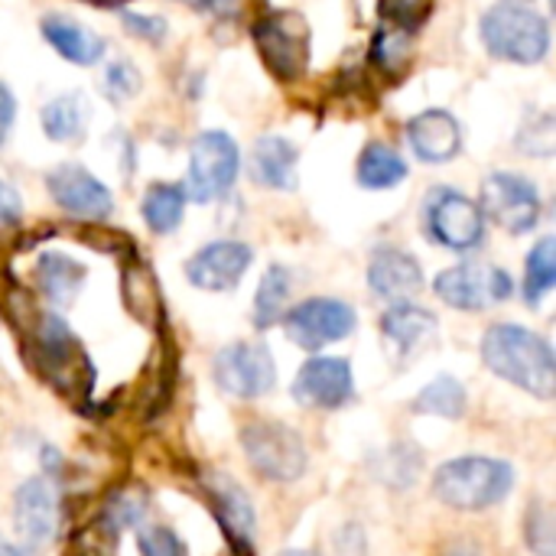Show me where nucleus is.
<instances>
[{"label":"nucleus","instance_id":"obj_18","mask_svg":"<svg viewBox=\"0 0 556 556\" xmlns=\"http://www.w3.org/2000/svg\"><path fill=\"white\" fill-rule=\"evenodd\" d=\"M296 163H300V150L280 134H264L251 147V176L267 189H280V192L296 189Z\"/></svg>","mask_w":556,"mask_h":556},{"label":"nucleus","instance_id":"obj_7","mask_svg":"<svg viewBox=\"0 0 556 556\" xmlns=\"http://www.w3.org/2000/svg\"><path fill=\"white\" fill-rule=\"evenodd\" d=\"M241 446L254 472L274 482H293L306 469L303 440L283 424H251L241 430Z\"/></svg>","mask_w":556,"mask_h":556},{"label":"nucleus","instance_id":"obj_10","mask_svg":"<svg viewBox=\"0 0 556 556\" xmlns=\"http://www.w3.org/2000/svg\"><path fill=\"white\" fill-rule=\"evenodd\" d=\"M355 332V309L342 300H303L287 313V336L306 349L316 352L329 342H339Z\"/></svg>","mask_w":556,"mask_h":556},{"label":"nucleus","instance_id":"obj_3","mask_svg":"<svg viewBox=\"0 0 556 556\" xmlns=\"http://www.w3.org/2000/svg\"><path fill=\"white\" fill-rule=\"evenodd\" d=\"M485 49L515 65H538L551 52V23L544 13L525 3H495L485 10L482 23Z\"/></svg>","mask_w":556,"mask_h":556},{"label":"nucleus","instance_id":"obj_23","mask_svg":"<svg viewBox=\"0 0 556 556\" xmlns=\"http://www.w3.org/2000/svg\"><path fill=\"white\" fill-rule=\"evenodd\" d=\"M143 222L156 235H169L182 225L186 215V192L176 182H153L143 192Z\"/></svg>","mask_w":556,"mask_h":556},{"label":"nucleus","instance_id":"obj_17","mask_svg":"<svg viewBox=\"0 0 556 556\" xmlns=\"http://www.w3.org/2000/svg\"><path fill=\"white\" fill-rule=\"evenodd\" d=\"M368 287L388 303H407L424 287V270L401 248H378L368 261Z\"/></svg>","mask_w":556,"mask_h":556},{"label":"nucleus","instance_id":"obj_39","mask_svg":"<svg viewBox=\"0 0 556 556\" xmlns=\"http://www.w3.org/2000/svg\"><path fill=\"white\" fill-rule=\"evenodd\" d=\"M502 3H525V7H531V0H502Z\"/></svg>","mask_w":556,"mask_h":556},{"label":"nucleus","instance_id":"obj_22","mask_svg":"<svg viewBox=\"0 0 556 556\" xmlns=\"http://www.w3.org/2000/svg\"><path fill=\"white\" fill-rule=\"evenodd\" d=\"M407 173H410L407 160L388 143H368L365 153L358 156V169H355L358 186H365V189H394L407 179Z\"/></svg>","mask_w":556,"mask_h":556},{"label":"nucleus","instance_id":"obj_28","mask_svg":"<svg viewBox=\"0 0 556 556\" xmlns=\"http://www.w3.org/2000/svg\"><path fill=\"white\" fill-rule=\"evenodd\" d=\"M414 410H420V414H440V417H450V420L453 417H463V410H466V391H463V384L456 378L443 375V378H437L433 384H427L417 394Z\"/></svg>","mask_w":556,"mask_h":556},{"label":"nucleus","instance_id":"obj_6","mask_svg":"<svg viewBox=\"0 0 556 556\" xmlns=\"http://www.w3.org/2000/svg\"><path fill=\"white\" fill-rule=\"evenodd\" d=\"M482 215H489L495 225H502L511 235H525L541 222V192L538 186L521 173H492L482 182L479 202Z\"/></svg>","mask_w":556,"mask_h":556},{"label":"nucleus","instance_id":"obj_16","mask_svg":"<svg viewBox=\"0 0 556 556\" xmlns=\"http://www.w3.org/2000/svg\"><path fill=\"white\" fill-rule=\"evenodd\" d=\"M407 143L417 153V160H424V163H450L463 150V127L450 111L430 108V111H420L417 117H410Z\"/></svg>","mask_w":556,"mask_h":556},{"label":"nucleus","instance_id":"obj_32","mask_svg":"<svg viewBox=\"0 0 556 556\" xmlns=\"http://www.w3.org/2000/svg\"><path fill=\"white\" fill-rule=\"evenodd\" d=\"M137 544H140V554L143 556H186L179 538L166 528H147L137 534Z\"/></svg>","mask_w":556,"mask_h":556},{"label":"nucleus","instance_id":"obj_4","mask_svg":"<svg viewBox=\"0 0 556 556\" xmlns=\"http://www.w3.org/2000/svg\"><path fill=\"white\" fill-rule=\"evenodd\" d=\"M241 173V150L231 134L225 130H202L189 147V169H186V199L192 202H215L231 192Z\"/></svg>","mask_w":556,"mask_h":556},{"label":"nucleus","instance_id":"obj_9","mask_svg":"<svg viewBox=\"0 0 556 556\" xmlns=\"http://www.w3.org/2000/svg\"><path fill=\"white\" fill-rule=\"evenodd\" d=\"M254 39H257V49H261L267 68L277 78L290 81V78L303 75L306 59H309V29H306L303 16H296L290 10H277L254 26Z\"/></svg>","mask_w":556,"mask_h":556},{"label":"nucleus","instance_id":"obj_1","mask_svg":"<svg viewBox=\"0 0 556 556\" xmlns=\"http://www.w3.org/2000/svg\"><path fill=\"white\" fill-rule=\"evenodd\" d=\"M482 358H485V365L498 378L518 384L521 391H528V394H534L541 401H551L554 397V349L538 332L521 329L515 323H498L482 339Z\"/></svg>","mask_w":556,"mask_h":556},{"label":"nucleus","instance_id":"obj_35","mask_svg":"<svg viewBox=\"0 0 556 556\" xmlns=\"http://www.w3.org/2000/svg\"><path fill=\"white\" fill-rule=\"evenodd\" d=\"M124 26L143 39H160L166 33V23L160 16H140V13H124Z\"/></svg>","mask_w":556,"mask_h":556},{"label":"nucleus","instance_id":"obj_40","mask_svg":"<svg viewBox=\"0 0 556 556\" xmlns=\"http://www.w3.org/2000/svg\"><path fill=\"white\" fill-rule=\"evenodd\" d=\"M280 556H313V554H303V551H290V554H280Z\"/></svg>","mask_w":556,"mask_h":556},{"label":"nucleus","instance_id":"obj_34","mask_svg":"<svg viewBox=\"0 0 556 556\" xmlns=\"http://www.w3.org/2000/svg\"><path fill=\"white\" fill-rule=\"evenodd\" d=\"M20 215H23V199H20V192H16L10 182L0 179V231H3V228H13V225L20 222Z\"/></svg>","mask_w":556,"mask_h":556},{"label":"nucleus","instance_id":"obj_2","mask_svg":"<svg viewBox=\"0 0 556 556\" xmlns=\"http://www.w3.org/2000/svg\"><path fill=\"white\" fill-rule=\"evenodd\" d=\"M515 489V469L489 456L443 463L433 476V495L456 511H482L505 502Z\"/></svg>","mask_w":556,"mask_h":556},{"label":"nucleus","instance_id":"obj_8","mask_svg":"<svg viewBox=\"0 0 556 556\" xmlns=\"http://www.w3.org/2000/svg\"><path fill=\"white\" fill-rule=\"evenodd\" d=\"M437 296L456 309H469V313H479V309H489V306H498L511 296L515 283L511 277L502 270V267H492V264H456V267H446L437 283H433Z\"/></svg>","mask_w":556,"mask_h":556},{"label":"nucleus","instance_id":"obj_21","mask_svg":"<svg viewBox=\"0 0 556 556\" xmlns=\"http://www.w3.org/2000/svg\"><path fill=\"white\" fill-rule=\"evenodd\" d=\"M88 121H91V108H88L81 91L59 94V98H52L42 108V134L52 143H75V140H81L85 130H88Z\"/></svg>","mask_w":556,"mask_h":556},{"label":"nucleus","instance_id":"obj_24","mask_svg":"<svg viewBox=\"0 0 556 556\" xmlns=\"http://www.w3.org/2000/svg\"><path fill=\"white\" fill-rule=\"evenodd\" d=\"M85 267L65 254H42L36 264V283L52 303H72L75 293L81 290Z\"/></svg>","mask_w":556,"mask_h":556},{"label":"nucleus","instance_id":"obj_36","mask_svg":"<svg viewBox=\"0 0 556 556\" xmlns=\"http://www.w3.org/2000/svg\"><path fill=\"white\" fill-rule=\"evenodd\" d=\"M13 117H16V98H13V91L0 81V147H3V140L10 137Z\"/></svg>","mask_w":556,"mask_h":556},{"label":"nucleus","instance_id":"obj_33","mask_svg":"<svg viewBox=\"0 0 556 556\" xmlns=\"http://www.w3.org/2000/svg\"><path fill=\"white\" fill-rule=\"evenodd\" d=\"M528 544L541 556H554V518L547 508L528 515Z\"/></svg>","mask_w":556,"mask_h":556},{"label":"nucleus","instance_id":"obj_37","mask_svg":"<svg viewBox=\"0 0 556 556\" xmlns=\"http://www.w3.org/2000/svg\"><path fill=\"white\" fill-rule=\"evenodd\" d=\"M186 3L202 10V13H215V16H228L238 10V0H186Z\"/></svg>","mask_w":556,"mask_h":556},{"label":"nucleus","instance_id":"obj_27","mask_svg":"<svg viewBox=\"0 0 556 556\" xmlns=\"http://www.w3.org/2000/svg\"><path fill=\"white\" fill-rule=\"evenodd\" d=\"M556 283V241L547 235L534 244L528 254V274H525V300L538 306Z\"/></svg>","mask_w":556,"mask_h":556},{"label":"nucleus","instance_id":"obj_38","mask_svg":"<svg viewBox=\"0 0 556 556\" xmlns=\"http://www.w3.org/2000/svg\"><path fill=\"white\" fill-rule=\"evenodd\" d=\"M0 556H36L33 547H20V544H10L7 538H0Z\"/></svg>","mask_w":556,"mask_h":556},{"label":"nucleus","instance_id":"obj_20","mask_svg":"<svg viewBox=\"0 0 556 556\" xmlns=\"http://www.w3.org/2000/svg\"><path fill=\"white\" fill-rule=\"evenodd\" d=\"M381 332L388 336V342L404 352V355H414L433 332H437V316L414 306V303H394L384 319H381Z\"/></svg>","mask_w":556,"mask_h":556},{"label":"nucleus","instance_id":"obj_19","mask_svg":"<svg viewBox=\"0 0 556 556\" xmlns=\"http://www.w3.org/2000/svg\"><path fill=\"white\" fill-rule=\"evenodd\" d=\"M39 29H42V36H46V42H49L62 59H68V62H75V65H94V62H101L104 52H108V42H104L94 29H85L81 23L68 20V16L49 13V16H42Z\"/></svg>","mask_w":556,"mask_h":556},{"label":"nucleus","instance_id":"obj_31","mask_svg":"<svg viewBox=\"0 0 556 556\" xmlns=\"http://www.w3.org/2000/svg\"><path fill=\"white\" fill-rule=\"evenodd\" d=\"M430 10V0H381V13L391 26L414 29Z\"/></svg>","mask_w":556,"mask_h":556},{"label":"nucleus","instance_id":"obj_15","mask_svg":"<svg viewBox=\"0 0 556 556\" xmlns=\"http://www.w3.org/2000/svg\"><path fill=\"white\" fill-rule=\"evenodd\" d=\"M13 525L26 547H42L59 531V498L46 479H29L13 495Z\"/></svg>","mask_w":556,"mask_h":556},{"label":"nucleus","instance_id":"obj_5","mask_svg":"<svg viewBox=\"0 0 556 556\" xmlns=\"http://www.w3.org/2000/svg\"><path fill=\"white\" fill-rule=\"evenodd\" d=\"M424 231L450 251H472L485 241L482 208L459 189H433L424 199Z\"/></svg>","mask_w":556,"mask_h":556},{"label":"nucleus","instance_id":"obj_25","mask_svg":"<svg viewBox=\"0 0 556 556\" xmlns=\"http://www.w3.org/2000/svg\"><path fill=\"white\" fill-rule=\"evenodd\" d=\"M215 498H218V515L225 521V528L241 538V541H251L254 534V508L248 502V495L228 479V476H218L215 482Z\"/></svg>","mask_w":556,"mask_h":556},{"label":"nucleus","instance_id":"obj_13","mask_svg":"<svg viewBox=\"0 0 556 556\" xmlns=\"http://www.w3.org/2000/svg\"><path fill=\"white\" fill-rule=\"evenodd\" d=\"M290 391L303 407L336 410V407L349 404L355 394L352 365L345 358H309L300 368V375L293 378Z\"/></svg>","mask_w":556,"mask_h":556},{"label":"nucleus","instance_id":"obj_14","mask_svg":"<svg viewBox=\"0 0 556 556\" xmlns=\"http://www.w3.org/2000/svg\"><path fill=\"white\" fill-rule=\"evenodd\" d=\"M254 251L244 241H212L186 261V277L199 290H231L251 267Z\"/></svg>","mask_w":556,"mask_h":556},{"label":"nucleus","instance_id":"obj_30","mask_svg":"<svg viewBox=\"0 0 556 556\" xmlns=\"http://www.w3.org/2000/svg\"><path fill=\"white\" fill-rule=\"evenodd\" d=\"M137 88H140V72H137L127 59L108 65V72H104V91H108L111 98L124 101V98H130Z\"/></svg>","mask_w":556,"mask_h":556},{"label":"nucleus","instance_id":"obj_29","mask_svg":"<svg viewBox=\"0 0 556 556\" xmlns=\"http://www.w3.org/2000/svg\"><path fill=\"white\" fill-rule=\"evenodd\" d=\"M556 143V130H554V117L551 114H538L531 117V124L521 127L518 134V147L528 153V156H551Z\"/></svg>","mask_w":556,"mask_h":556},{"label":"nucleus","instance_id":"obj_26","mask_svg":"<svg viewBox=\"0 0 556 556\" xmlns=\"http://www.w3.org/2000/svg\"><path fill=\"white\" fill-rule=\"evenodd\" d=\"M287 296H290V270L274 264L261 287H257V300H254V323L261 329L274 326L283 313H287Z\"/></svg>","mask_w":556,"mask_h":556},{"label":"nucleus","instance_id":"obj_12","mask_svg":"<svg viewBox=\"0 0 556 556\" xmlns=\"http://www.w3.org/2000/svg\"><path fill=\"white\" fill-rule=\"evenodd\" d=\"M215 381L235 397H261L277 384V365L257 342H238L218 352Z\"/></svg>","mask_w":556,"mask_h":556},{"label":"nucleus","instance_id":"obj_11","mask_svg":"<svg viewBox=\"0 0 556 556\" xmlns=\"http://www.w3.org/2000/svg\"><path fill=\"white\" fill-rule=\"evenodd\" d=\"M46 189L52 195V202L75 215V218H88V222H101L111 215L114 208V195L111 189L94 176L88 173L85 166L78 163H62L55 166L49 176H46Z\"/></svg>","mask_w":556,"mask_h":556}]
</instances>
